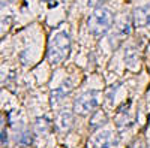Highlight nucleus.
<instances>
[{"mask_svg":"<svg viewBox=\"0 0 150 148\" xmlns=\"http://www.w3.org/2000/svg\"><path fill=\"white\" fill-rule=\"evenodd\" d=\"M95 106H96L95 93H86V94H83L80 99H77V102H75V111H77V112H80V114L90 112Z\"/></svg>","mask_w":150,"mask_h":148,"instance_id":"obj_1","label":"nucleus"}]
</instances>
